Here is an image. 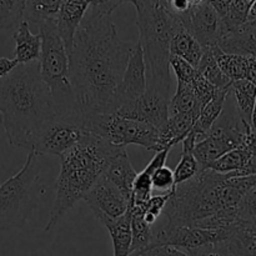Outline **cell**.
Here are the masks:
<instances>
[{"instance_id":"obj_1","label":"cell","mask_w":256,"mask_h":256,"mask_svg":"<svg viewBox=\"0 0 256 256\" xmlns=\"http://www.w3.org/2000/svg\"><path fill=\"white\" fill-rule=\"evenodd\" d=\"M124 2H90L68 54L70 82L84 118L110 114L112 98L136 45L120 39L112 22V12Z\"/></svg>"},{"instance_id":"obj_2","label":"cell","mask_w":256,"mask_h":256,"mask_svg":"<svg viewBox=\"0 0 256 256\" xmlns=\"http://www.w3.org/2000/svg\"><path fill=\"white\" fill-rule=\"evenodd\" d=\"M54 118V104L40 76L39 62L19 64L0 79V122L10 145L30 152L42 128Z\"/></svg>"},{"instance_id":"obj_3","label":"cell","mask_w":256,"mask_h":256,"mask_svg":"<svg viewBox=\"0 0 256 256\" xmlns=\"http://www.w3.org/2000/svg\"><path fill=\"white\" fill-rule=\"evenodd\" d=\"M122 150L125 149L86 132L74 148L60 158L56 194L44 228L45 232L54 230L66 212L79 200H84L85 195L102 176L110 160Z\"/></svg>"},{"instance_id":"obj_4","label":"cell","mask_w":256,"mask_h":256,"mask_svg":"<svg viewBox=\"0 0 256 256\" xmlns=\"http://www.w3.org/2000/svg\"><path fill=\"white\" fill-rule=\"evenodd\" d=\"M136 10L139 44L146 65L148 89L155 90L166 99L172 96L169 45L176 32L184 29L179 15L165 0H132Z\"/></svg>"},{"instance_id":"obj_5","label":"cell","mask_w":256,"mask_h":256,"mask_svg":"<svg viewBox=\"0 0 256 256\" xmlns=\"http://www.w3.org/2000/svg\"><path fill=\"white\" fill-rule=\"evenodd\" d=\"M229 174L202 170L192 179L176 185L165 206L169 226H194L225 209L224 186Z\"/></svg>"},{"instance_id":"obj_6","label":"cell","mask_w":256,"mask_h":256,"mask_svg":"<svg viewBox=\"0 0 256 256\" xmlns=\"http://www.w3.org/2000/svg\"><path fill=\"white\" fill-rule=\"evenodd\" d=\"M38 30L42 36L40 76L52 95L55 116L82 122L84 116L80 112L70 82L69 56L56 30V20L42 22L38 26Z\"/></svg>"},{"instance_id":"obj_7","label":"cell","mask_w":256,"mask_h":256,"mask_svg":"<svg viewBox=\"0 0 256 256\" xmlns=\"http://www.w3.org/2000/svg\"><path fill=\"white\" fill-rule=\"evenodd\" d=\"M39 156L28 152L24 165L0 185V232L24 226L32 216L40 178Z\"/></svg>"},{"instance_id":"obj_8","label":"cell","mask_w":256,"mask_h":256,"mask_svg":"<svg viewBox=\"0 0 256 256\" xmlns=\"http://www.w3.org/2000/svg\"><path fill=\"white\" fill-rule=\"evenodd\" d=\"M84 129L109 144L125 149L134 144L152 152H160L159 130L152 125L124 119L116 114H94L84 118Z\"/></svg>"},{"instance_id":"obj_9","label":"cell","mask_w":256,"mask_h":256,"mask_svg":"<svg viewBox=\"0 0 256 256\" xmlns=\"http://www.w3.org/2000/svg\"><path fill=\"white\" fill-rule=\"evenodd\" d=\"M250 132V128L245 126L239 115L222 110L209 134L195 144L192 154L199 164L200 172L206 170L212 162L222 158L226 152L244 145L245 138Z\"/></svg>"},{"instance_id":"obj_10","label":"cell","mask_w":256,"mask_h":256,"mask_svg":"<svg viewBox=\"0 0 256 256\" xmlns=\"http://www.w3.org/2000/svg\"><path fill=\"white\" fill-rule=\"evenodd\" d=\"M86 132L82 122L55 116L42 128L30 152L36 156L55 155L62 158L74 148Z\"/></svg>"},{"instance_id":"obj_11","label":"cell","mask_w":256,"mask_h":256,"mask_svg":"<svg viewBox=\"0 0 256 256\" xmlns=\"http://www.w3.org/2000/svg\"><path fill=\"white\" fill-rule=\"evenodd\" d=\"M234 226L235 224L228 229L208 230L194 226L165 225L159 232H154L150 246H172L182 252H190L224 242L232 235Z\"/></svg>"},{"instance_id":"obj_12","label":"cell","mask_w":256,"mask_h":256,"mask_svg":"<svg viewBox=\"0 0 256 256\" xmlns=\"http://www.w3.org/2000/svg\"><path fill=\"white\" fill-rule=\"evenodd\" d=\"M182 24L202 49L216 46L222 38V20L206 0H192L186 12H180Z\"/></svg>"},{"instance_id":"obj_13","label":"cell","mask_w":256,"mask_h":256,"mask_svg":"<svg viewBox=\"0 0 256 256\" xmlns=\"http://www.w3.org/2000/svg\"><path fill=\"white\" fill-rule=\"evenodd\" d=\"M146 89V65H145L144 52H142V45L136 42L130 55L122 82L112 98L110 114H115L122 105L139 99L142 95L145 94Z\"/></svg>"},{"instance_id":"obj_14","label":"cell","mask_w":256,"mask_h":256,"mask_svg":"<svg viewBox=\"0 0 256 256\" xmlns=\"http://www.w3.org/2000/svg\"><path fill=\"white\" fill-rule=\"evenodd\" d=\"M169 99L155 90L146 89L144 95L132 102L122 105L115 112L124 119L135 120L162 129L169 119Z\"/></svg>"},{"instance_id":"obj_15","label":"cell","mask_w":256,"mask_h":256,"mask_svg":"<svg viewBox=\"0 0 256 256\" xmlns=\"http://www.w3.org/2000/svg\"><path fill=\"white\" fill-rule=\"evenodd\" d=\"M84 200L99 222L122 216L132 202L104 175L95 182Z\"/></svg>"},{"instance_id":"obj_16","label":"cell","mask_w":256,"mask_h":256,"mask_svg":"<svg viewBox=\"0 0 256 256\" xmlns=\"http://www.w3.org/2000/svg\"><path fill=\"white\" fill-rule=\"evenodd\" d=\"M90 2L85 0H62L56 16V30L65 45L68 54L72 50L74 36L84 19Z\"/></svg>"},{"instance_id":"obj_17","label":"cell","mask_w":256,"mask_h":256,"mask_svg":"<svg viewBox=\"0 0 256 256\" xmlns=\"http://www.w3.org/2000/svg\"><path fill=\"white\" fill-rule=\"evenodd\" d=\"M105 178L118 188L120 192L128 200H132V186L134 182L138 176V172H135L134 166L130 162L129 156L126 154V150H122L119 154L115 155L108 164L106 169L104 172Z\"/></svg>"},{"instance_id":"obj_18","label":"cell","mask_w":256,"mask_h":256,"mask_svg":"<svg viewBox=\"0 0 256 256\" xmlns=\"http://www.w3.org/2000/svg\"><path fill=\"white\" fill-rule=\"evenodd\" d=\"M15 42L14 60L18 64H30L39 62L42 52V36L32 32V28L28 22L22 20L12 34Z\"/></svg>"},{"instance_id":"obj_19","label":"cell","mask_w":256,"mask_h":256,"mask_svg":"<svg viewBox=\"0 0 256 256\" xmlns=\"http://www.w3.org/2000/svg\"><path fill=\"white\" fill-rule=\"evenodd\" d=\"M229 94L230 88H226V89H216L212 99L209 100V102H206L205 106L202 109L199 118H198L196 122H195L194 128L192 130L195 135V139H196V144L199 142H202L209 134L212 125L220 118Z\"/></svg>"},{"instance_id":"obj_20","label":"cell","mask_w":256,"mask_h":256,"mask_svg":"<svg viewBox=\"0 0 256 256\" xmlns=\"http://www.w3.org/2000/svg\"><path fill=\"white\" fill-rule=\"evenodd\" d=\"M198 116L194 114H179L169 116L164 126L159 129V148L160 152L164 149L172 150L178 142L189 135L196 122Z\"/></svg>"},{"instance_id":"obj_21","label":"cell","mask_w":256,"mask_h":256,"mask_svg":"<svg viewBox=\"0 0 256 256\" xmlns=\"http://www.w3.org/2000/svg\"><path fill=\"white\" fill-rule=\"evenodd\" d=\"M132 200L126 212L118 219H104L102 224L109 232L112 242L114 256H129L132 248Z\"/></svg>"},{"instance_id":"obj_22","label":"cell","mask_w":256,"mask_h":256,"mask_svg":"<svg viewBox=\"0 0 256 256\" xmlns=\"http://www.w3.org/2000/svg\"><path fill=\"white\" fill-rule=\"evenodd\" d=\"M232 95L235 98V109L245 126L250 128L252 110L256 102V86L249 80L232 82L230 86Z\"/></svg>"},{"instance_id":"obj_23","label":"cell","mask_w":256,"mask_h":256,"mask_svg":"<svg viewBox=\"0 0 256 256\" xmlns=\"http://www.w3.org/2000/svg\"><path fill=\"white\" fill-rule=\"evenodd\" d=\"M169 52L170 56L180 58L194 68H198L204 54V49L190 32L182 29L176 32L170 42Z\"/></svg>"},{"instance_id":"obj_24","label":"cell","mask_w":256,"mask_h":256,"mask_svg":"<svg viewBox=\"0 0 256 256\" xmlns=\"http://www.w3.org/2000/svg\"><path fill=\"white\" fill-rule=\"evenodd\" d=\"M202 108L204 105L195 95L192 84L178 82L176 92L172 94L169 102V116L179 114H194L199 118Z\"/></svg>"},{"instance_id":"obj_25","label":"cell","mask_w":256,"mask_h":256,"mask_svg":"<svg viewBox=\"0 0 256 256\" xmlns=\"http://www.w3.org/2000/svg\"><path fill=\"white\" fill-rule=\"evenodd\" d=\"M195 144H196L195 135L194 132H190L189 135L182 140V158H180L179 164L176 165L175 170L172 172H174L175 186L192 179L200 172L199 164H198L196 159H195L194 154H192Z\"/></svg>"},{"instance_id":"obj_26","label":"cell","mask_w":256,"mask_h":256,"mask_svg":"<svg viewBox=\"0 0 256 256\" xmlns=\"http://www.w3.org/2000/svg\"><path fill=\"white\" fill-rule=\"evenodd\" d=\"M62 0H30L25 2L24 20L28 24L39 26L40 24L46 22L56 20Z\"/></svg>"},{"instance_id":"obj_27","label":"cell","mask_w":256,"mask_h":256,"mask_svg":"<svg viewBox=\"0 0 256 256\" xmlns=\"http://www.w3.org/2000/svg\"><path fill=\"white\" fill-rule=\"evenodd\" d=\"M212 50L214 52V56L216 59L220 70H222L225 76L229 78L232 82L246 79L250 56L226 54V52H222L218 45L216 46H212Z\"/></svg>"},{"instance_id":"obj_28","label":"cell","mask_w":256,"mask_h":256,"mask_svg":"<svg viewBox=\"0 0 256 256\" xmlns=\"http://www.w3.org/2000/svg\"><path fill=\"white\" fill-rule=\"evenodd\" d=\"M152 226L145 222L144 210L139 205H132V248L130 254L134 252H140L150 246L152 240Z\"/></svg>"},{"instance_id":"obj_29","label":"cell","mask_w":256,"mask_h":256,"mask_svg":"<svg viewBox=\"0 0 256 256\" xmlns=\"http://www.w3.org/2000/svg\"><path fill=\"white\" fill-rule=\"evenodd\" d=\"M196 70L215 89H226L232 85V80L225 76L222 70H220L212 48L204 49V54H202V58L200 60L199 65H198Z\"/></svg>"},{"instance_id":"obj_30","label":"cell","mask_w":256,"mask_h":256,"mask_svg":"<svg viewBox=\"0 0 256 256\" xmlns=\"http://www.w3.org/2000/svg\"><path fill=\"white\" fill-rule=\"evenodd\" d=\"M254 0H232L226 16L222 20V38L234 32L246 24L248 15ZM220 38V39H222Z\"/></svg>"},{"instance_id":"obj_31","label":"cell","mask_w":256,"mask_h":256,"mask_svg":"<svg viewBox=\"0 0 256 256\" xmlns=\"http://www.w3.org/2000/svg\"><path fill=\"white\" fill-rule=\"evenodd\" d=\"M250 155H252V152L245 146L236 148V149L226 152L222 158H219L214 162H212L208 166V169L212 170L215 172H219V174L239 172L245 166L246 162L249 160Z\"/></svg>"},{"instance_id":"obj_32","label":"cell","mask_w":256,"mask_h":256,"mask_svg":"<svg viewBox=\"0 0 256 256\" xmlns=\"http://www.w3.org/2000/svg\"><path fill=\"white\" fill-rule=\"evenodd\" d=\"M25 2L15 0H0V30L16 29L24 20Z\"/></svg>"},{"instance_id":"obj_33","label":"cell","mask_w":256,"mask_h":256,"mask_svg":"<svg viewBox=\"0 0 256 256\" xmlns=\"http://www.w3.org/2000/svg\"><path fill=\"white\" fill-rule=\"evenodd\" d=\"M170 196H172V192L160 195H152V196L146 202H144V204L134 205H139V206L142 208V210H144L145 222L152 226V225H154V222H156L159 215L165 210V206H166Z\"/></svg>"},{"instance_id":"obj_34","label":"cell","mask_w":256,"mask_h":256,"mask_svg":"<svg viewBox=\"0 0 256 256\" xmlns=\"http://www.w3.org/2000/svg\"><path fill=\"white\" fill-rule=\"evenodd\" d=\"M238 222L246 224L256 219V185L252 188L240 200L236 208Z\"/></svg>"},{"instance_id":"obj_35","label":"cell","mask_w":256,"mask_h":256,"mask_svg":"<svg viewBox=\"0 0 256 256\" xmlns=\"http://www.w3.org/2000/svg\"><path fill=\"white\" fill-rule=\"evenodd\" d=\"M170 70L176 76V82H182V84H192L194 79L198 75L196 68L190 65L185 60L180 59L176 56H170L169 60Z\"/></svg>"},{"instance_id":"obj_36","label":"cell","mask_w":256,"mask_h":256,"mask_svg":"<svg viewBox=\"0 0 256 256\" xmlns=\"http://www.w3.org/2000/svg\"><path fill=\"white\" fill-rule=\"evenodd\" d=\"M152 189L158 190V192H172L175 186L174 172L168 166L160 168L152 175Z\"/></svg>"},{"instance_id":"obj_37","label":"cell","mask_w":256,"mask_h":256,"mask_svg":"<svg viewBox=\"0 0 256 256\" xmlns=\"http://www.w3.org/2000/svg\"><path fill=\"white\" fill-rule=\"evenodd\" d=\"M129 256H189L182 250L172 246H149L140 252H132Z\"/></svg>"},{"instance_id":"obj_38","label":"cell","mask_w":256,"mask_h":256,"mask_svg":"<svg viewBox=\"0 0 256 256\" xmlns=\"http://www.w3.org/2000/svg\"><path fill=\"white\" fill-rule=\"evenodd\" d=\"M169 152H170V149H164L162 150V152H155L154 158L150 160V162L145 166V169L142 170V172H145L146 174H149L150 176H152L158 169L165 166V162H166L168 156H169Z\"/></svg>"},{"instance_id":"obj_39","label":"cell","mask_w":256,"mask_h":256,"mask_svg":"<svg viewBox=\"0 0 256 256\" xmlns=\"http://www.w3.org/2000/svg\"><path fill=\"white\" fill-rule=\"evenodd\" d=\"M189 256H228L225 254L224 249H222V244L208 245V246L199 248V249L190 250V252H185Z\"/></svg>"},{"instance_id":"obj_40","label":"cell","mask_w":256,"mask_h":256,"mask_svg":"<svg viewBox=\"0 0 256 256\" xmlns=\"http://www.w3.org/2000/svg\"><path fill=\"white\" fill-rule=\"evenodd\" d=\"M230 2H232V0H212V2H210L212 9H214L215 12L219 15L220 20H222L226 16L230 8Z\"/></svg>"},{"instance_id":"obj_41","label":"cell","mask_w":256,"mask_h":256,"mask_svg":"<svg viewBox=\"0 0 256 256\" xmlns=\"http://www.w3.org/2000/svg\"><path fill=\"white\" fill-rule=\"evenodd\" d=\"M18 62L14 59H8V58H0V79L9 75L15 68L18 66Z\"/></svg>"},{"instance_id":"obj_42","label":"cell","mask_w":256,"mask_h":256,"mask_svg":"<svg viewBox=\"0 0 256 256\" xmlns=\"http://www.w3.org/2000/svg\"><path fill=\"white\" fill-rule=\"evenodd\" d=\"M242 146L246 148V149L249 150L252 154L256 152V132H250L249 134L246 135V138H245L244 145H242Z\"/></svg>"},{"instance_id":"obj_43","label":"cell","mask_w":256,"mask_h":256,"mask_svg":"<svg viewBox=\"0 0 256 256\" xmlns=\"http://www.w3.org/2000/svg\"><path fill=\"white\" fill-rule=\"evenodd\" d=\"M246 80L252 82L256 86V59L255 58H250L249 59V66H248V76Z\"/></svg>"},{"instance_id":"obj_44","label":"cell","mask_w":256,"mask_h":256,"mask_svg":"<svg viewBox=\"0 0 256 256\" xmlns=\"http://www.w3.org/2000/svg\"><path fill=\"white\" fill-rule=\"evenodd\" d=\"M250 132H256V102H255L254 110H252V122H250Z\"/></svg>"}]
</instances>
